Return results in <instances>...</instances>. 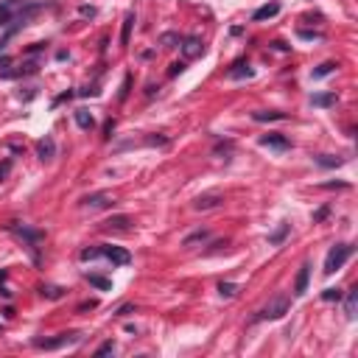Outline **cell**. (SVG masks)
<instances>
[{
	"label": "cell",
	"instance_id": "d6986e66",
	"mask_svg": "<svg viewBox=\"0 0 358 358\" xmlns=\"http://www.w3.org/2000/svg\"><path fill=\"white\" fill-rule=\"evenodd\" d=\"M311 104H314V107H333L336 92H316V95H311Z\"/></svg>",
	"mask_w": 358,
	"mask_h": 358
},
{
	"label": "cell",
	"instance_id": "ac0fdd59",
	"mask_svg": "<svg viewBox=\"0 0 358 358\" xmlns=\"http://www.w3.org/2000/svg\"><path fill=\"white\" fill-rule=\"evenodd\" d=\"M252 118H255V121L258 123H266V121H285V118H288V115H285V112H266V110H261V112H252Z\"/></svg>",
	"mask_w": 358,
	"mask_h": 358
},
{
	"label": "cell",
	"instance_id": "484cf974",
	"mask_svg": "<svg viewBox=\"0 0 358 358\" xmlns=\"http://www.w3.org/2000/svg\"><path fill=\"white\" fill-rule=\"evenodd\" d=\"M219 294H221V297H235V294H238V285H235V283H221V285H219Z\"/></svg>",
	"mask_w": 358,
	"mask_h": 358
},
{
	"label": "cell",
	"instance_id": "d6a6232c",
	"mask_svg": "<svg viewBox=\"0 0 358 358\" xmlns=\"http://www.w3.org/2000/svg\"><path fill=\"white\" fill-rule=\"evenodd\" d=\"M325 216H328V207H322V210H316V216H314V224H319V221L325 219Z\"/></svg>",
	"mask_w": 358,
	"mask_h": 358
},
{
	"label": "cell",
	"instance_id": "7402d4cb",
	"mask_svg": "<svg viewBox=\"0 0 358 358\" xmlns=\"http://www.w3.org/2000/svg\"><path fill=\"white\" fill-rule=\"evenodd\" d=\"M207 235H210L207 230H196V232H190V235L182 241V246H193V243H199V241H207Z\"/></svg>",
	"mask_w": 358,
	"mask_h": 358
},
{
	"label": "cell",
	"instance_id": "4fadbf2b",
	"mask_svg": "<svg viewBox=\"0 0 358 358\" xmlns=\"http://www.w3.org/2000/svg\"><path fill=\"white\" fill-rule=\"evenodd\" d=\"M308 280H311V266L302 263V266H299V274H297V283H294V294H297V297H302V294L308 291Z\"/></svg>",
	"mask_w": 358,
	"mask_h": 358
},
{
	"label": "cell",
	"instance_id": "4316f807",
	"mask_svg": "<svg viewBox=\"0 0 358 358\" xmlns=\"http://www.w3.org/2000/svg\"><path fill=\"white\" fill-rule=\"evenodd\" d=\"M322 299H325V302H333V299L339 302V299H341V291H339V288H325V291H322Z\"/></svg>",
	"mask_w": 358,
	"mask_h": 358
},
{
	"label": "cell",
	"instance_id": "603a6c76",
	"mask_svg": "<svg viewBox=\"0 0 358 358\" xmlns=\"http://www.w3.org/2000/svg\"><path fill=\"white\" fill-rule=\"evenodd\" d=\"M288 235V224H280L277 230L272 232V235H269V243H274V246H277V243H283V238Z\"/></svg>",
	"mask_w": 358,
	"mask_h": 358
},
{
	"label": "cell",
	"instance_id": "2e32d148",
	"mask_svg": "<svg viewBox=\"0 0 358 358\" xmlns=\"http://www.w3.org/2000/svg\"><path fill=\"white\" fill-rule=\"evenodd\" d=\"M129 216H115V219H110V221H104V227L107 230H115V232H126L129 230Z\"/></svg>",
	"mask_w": 358,
	"mask_h": 358
},
{
	"label": "cell",
	"instance_id": "3957f363",
	"mask_svg": "<svg viewBox=\"0 0 358 358\" xmlns=\"http://www.w3.org/2000/svg\"><path fill=\"white\" fill-rule=\"evenodd\" d=\"M350 258H352V246H350V243H336V246L328 252V258H325V274L339 272Z\"/></svg>",
	"mask_w": 358,
	"mask_h": 358
},
{
	"label": "cell",
	"instance_id": "8fae6325",
	"mask_svg": "<svg viewBox=\"0 0 358 358\" xmlns=\"http://www.w3.org/2000/svg\"><path fill=\"white\" fill-rule=\"evenodd\" d=\"M110 204H112L110 193H92L81 199V207H90V210H101V207H110Z\"/></svg>",
	"mask_w": 358,
	"mask_h": 358
},
{
	"label": "cell",
	"instance_id": "30bf717a",
	"mask_svg": "<svg viewBox=\"0 0 358 358\" xmlns=\"http://www.w3.org/2000/svg\"><path fill=\"white\" fill-rule=\"evenodd\" d=\"M221 201H224V196H221V193H201V196H196L193 207H196V210H213V207H219Z\"/></svg>",
	"mask_w": 358,
	"mask_h": 358
},
{
	"label": "cell",
	"instance_id": "6da1fadb",
	"mask_svg": "<svg viewBox=\"0 0 358 358\" xmlns=\"http://www.w3.org/2000/svg\"><path fill=\"white\" fill-rule=\"evenodd\" d=\"M39 9H42V3H34V0H3L0 3V28H6L12 23L23 25Z\"/></svg>",
	"mask_w": 358,
	"mask_h": 358
},
{
	"label": "cell",
	"instance_id": "ffe728a7",
	"mask_svg": "<svg viewBox=\"0 0 358 358\" xmlns=\"http://www.w3.org/2000/svg\"><path fill=\"white\" fill-rule=\"evenodd\" d=\"M355 311H358V291H347V299H344L347 319H355Z\"/></svg>",
	"mask_w": 358,
	"mask_h": 358
},
{
	"label": "cell",
	"instance_id": "83f0119b",
	"mask_svg": "<svg viewBox=\"0 0 358 358\" xmlns=\"http://www.w3.org/2000/svg\"><path fill=\"white\" fill-rule=\"evenodd\" d=\"M176 42H182L179 34H163V45H165V48H176Z\"/></svg>",
	"mask_w": 358,
	"mask_h": 358
},
{
	"label": "cell",
	"instance_id": "44dd1931",
	"mask_svg": "<svg viewBox=\"0 0 358 358\" xmlns=\"http://www.w3.org/2000/svg\"><path fill=\"white\" fill-rule=\"evenodd\" d=\"M316 163H319L322 168H339L344 160H341V157H330V154H319V157H316Z\"/></svg>",
	"mask_w": 358,
	"mask_h": 358
},
{
	"label": "cell",
	"instance_id": "4dcf8cb0",
	"mask_svg": "<svg viewBox=\"0 0 358 358\" xmlns=\"http://www.w3.org/2000/svg\"><path fill=\"white\" fill-rule=\"evenodd\" d=\"M185 70V62H174V65H171V70H168V76H179Z\"/></svg>",
	"mask_w": 358,
	"mask_h": 358
},
{
	"label": "cell",
	"instance_id": "f546056e",
	"mask_svg": "<svg viewBox=\"0 0 358 358\" xmlns=\"http://www.w3.org/2000/svg\"><path fill=\"white\" fill-rule=\"evenodd\" d=\"M107 352H115V341H104V344L95 350V355H107Z\"/></svg>",
	"mask_w": 358,
	"mask_h": 358
},
{
	"label": "cell",
	"instance_id": "836d02e7",
	"mask_svg": "<svg viewBox=\"0 0 358 358\" xmlns=\"http://www.w3.org/2000/svg\"><path fill=\"white\" fill-rule=\"evenodd\" d=\"M299 37L302 39H319V34H314V31H299Z\"/></svg>",
	"mask_w": 358,
	"mask_h": 358
},
{
	"label": "cell",
	"instance_id": "9a60e30c",
	"mask_svg": "<svg viewBox=\"0 0 358 358\" xmlns=\"http://www.w3.org/2000/svg\"><path fill=\"white\" fill-rule=\"evenodd\" d=\"M274 14H280V3H266V6H261L255 14H252V20L261 23V20H269V17H274Z\"/></svg>",
	"mask_w": 358,
	"mask_h": 358
},
{
	"label": "cell",
	"instance_id": "7a4b0ae2",
	"mask_svg": "<svg viewBox=\"0 0 358 358\" xmlns=\"http://www.w3.org/2000/svg\"><path fill=\"white\" fill-rule=\"evenodd\" d=\"M291 308V297L288 294H274L261 311H258V319H283Z\"/></svg>",
	"mask_w": 358,
	"mask_h": 358
},
{
	"label": "cell",
	"instance_id": "ba28073f",
	"mask_svg": "<svg viewBox=\"0 0 358 358\" xmlns=\"http://www.w3.org/2000/svg\"><path fill=\"white\" fill-rule=\"evenodd\" d=\"M179 48H182V56H185V59H196V56L204 54V45H201L199 37H185Z\"/></svg>",
	"mask_w": 358,
	"mask_h": 358
},
{
	"label": "cell",
	"instance_id": "5b68a950",
	"mask_svg": "<svg viewBox=\"0 0 358 358\" xmlns=\"http://www.w3.org/2000/svg\"><path fill=\"white\" fill-rule=\"evenodd\" d=\"M76 341H81V333H59L56 339H37L34 347H39V350H59V347H70Z\"/></svg>",
	"mask_w": 358,
	"mask_h": 358
},
{
	"label": "cell",
	"instance_id": "52a82bcc",
	"mask_svg": "<svg viewBox=\"0 0 358 358\" xmlns=\"http://www.w3.org/2000/svg\"><path fill=\"white\" fill-rule=\"evenodd\" d=\"M261 146L274 148V151H288V148H291V140L280 132H269V134H261Z\"/></svg>",
	"mask_w": 358,
	"mask_h": 358
},
{
	"label": "cell",
	"instance_id": "9c48e42d",
	"mask_svg": "<svg viewBox=\"0 0 358 358\" xmlns=\"http://www.w3.org/2000/svg\"><path fill=\"white\" fill-rule=\"evenodd\" d=\"M255 76V70L249 67V62L246 59H241V62H235V65L227 70V79H232V81H238V79H252Z\"/></svg>",
	"mask_w": 358,
	"mask_h": 358
},
{
	"label": "cell",
	"instance_id": "8d00e7d4",
	"mask_svg": "<svg viewBox=\"0 0 358 358\" xmlns=\"http://www.w3.org/2000/svg\"><path fill=\"white\" fill-rule=\"evenodd\" d=\"M81 14H90V17H92V14H95V9H92V6H81Z\"/></svg>",
	"mask_w": 358,
	"mask_h": 358
},
{
	"label": "cell",
	"instance_id": "5bb4252c",
	"mask_svg": "<svg viewBox=\"0 0 358 358\" xmlns=\"http://www.w3.org/2000/svg\"><path fill=\"white\" fill-rule=\"evenodd\" d=\"M76 123H79V129H84V132H90V129H95V118H92V112L87 110H76Z\"/></svg>",
	"mask_w": 358,
	"mask_h": 358
},
{
	"label": "cell",
	"instance_id": "d590c367",
	"mask_svg": "<svg viewBox=\"0 0 358 358\" xmlns=\"http://www.w3.org/2000/svg\"><path fill=\"white\" fill-rule=\"evenodd\" d=\"M132 311H134V308H132V305H123V308H121V311H118V316H129V314H132Z\"/></svg>",
	"mask_w": 358,
	"mask_h": 358
},
{
	"label": "cell",
	"instance_id": "277c9868",
	"mask_svg": "<svg viewBox=\"0 0 358 358\" xmlns=\"http://www.w3.org/2000/svg\"><path fill=\"white\" fill-rule=\"evenodd\" d=\"M12 232L14 235H20L25 243H28V249L34 252V261H39V255H37V249H39V243L45 241V232L42 230H31V227H20V224H12Z\"/></svg>",
	"mask_w": 358,
	"mask_h": 358
},
{
	"label": "cell",
	"instance_id": "e0dca14e",
	"mask_svg": "<svg viewBox=\"0 0 358 358\" xmlns=\"http://www.w3.org/2000/svg\"><path fill=\"white\" fill-rule=\"evenodd\" d=\"M84 277H87V283H90V285H95L98 291H112V280L101 277V274H90V272H87Z\"/></svg>",
	"mask_w": 358,
	"mask_h": 358
},
{
	"label": "cell",
	"instance_id": "d4e9b609",
	"mask_svg": "<svg viewBox=\"0 0 358 358\" xmlns=\"http://www.w3.org/2000/svg\"><path fill=\"white\" fill-rule=\"evenodd\" d=\"M333 70H336V65H333V62H325V65H319V67L314 70V79H325V76H330Z\"/></svg>",
	"mask_w": 358,
	"mask_h": 358
},
{
	"label": "cell",
	"instance_id": "cb8c5ba5",
	"mask_svg": "<svg viewBox=\"0 0 358 358\" xmlns=\"http://www.w3.org/2000/svg\"><path fill=\"white\" fill-rule=\"evenodd\" d=\"M132 25H134V14H126V20H123V34H121V42L129 45V34H132Z\"/></svg>",
	"mask_w": 358,
	"mask_h": 358
},
{
	"label": "cell",
	"instance_id": "7c38bea8",
	"mask_svg": "<svg viewBox=\"0 0 358 358\" xmlns=\"http://www.w3.org/2000/svg\"><path fill=\"white\" fill-rule=\"evenodd\" d=\"M37 154H39V160L42 163H50V160L56 157V143H54V137H42L37 143Z\"/></svg>",
	"mask_w": 358,
	"mask_h": 358
},
{
	"label": "cell",
	"instance_id": "8992f818",
	"mask_svg": "<svg viewBox=\"0 0 358 358\" xmlns=\"http://www.w3.org/2000/svg\"><path fill=\"white\" fill-rule=\"evenodd\" d=\"M98 258H107V261H112L115 266L132 263V255H129L123 246H98Z\"/></svg>",
	"mask_w": 358,
	"mask_h": 358
},
{
	"label": "cell",
	"instance_id": "e575fe53",
	"mask_svg": "<svg viewBox=\"0 0 358 358\" xmlns=\"http://www.w3.org/2000/svg\"><path fill=\"white\" fill-rule=\"evenodd\" d=\"M112 129H115V121H107V126H104V132H107V134H104V137H110Z\"/></svg>",
	"mask_w": 358,
	"mask_h": 358
},
{
	"label": "cell",
	"instance_id": "1f68e13d",
	"mask_svg": "<svg viewBox=\"0 0 358 358\" xmlns=\"http://www.w3.org/2000/svg\"><path fill=\"white\" fill-rule=\"evenodd\" d=\"M129 87H132V76H126V79H123V90H121V101H126V95H129Z\"/></svg>",
	"mask_w": 358,
	"mask_h": 358
},
{
	"label": "cell",
	"instance_id": "f1b7e54d",
	"mask_svg": "<svg viewBox=\"0 0 358 358\" xmlns=\"http://www.w3.org/2000/svg\"><path fill=\"white\" fill-rule=\"evenodd\" d=\"M42 297H48V299H59V297H62V288H56V285H48V288H42Z\"/></svg>",
	"mask_w": 358,
	"mask_h": 358
}]
</instances>
